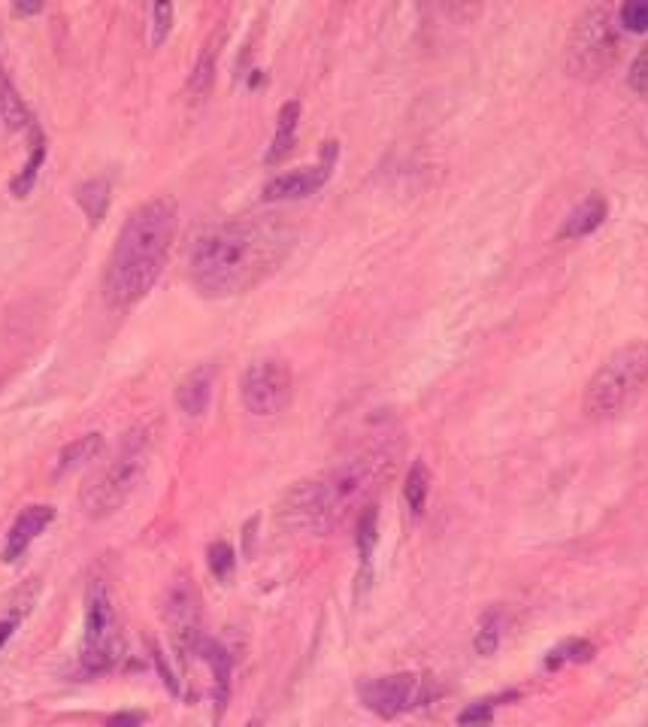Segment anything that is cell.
I'll list each match as a JSON object with an SVG mask.
<instances>
[{"label":"cell","instance_id":"9c48e42d","mask_svg":"<svg viewBox=\"0 0 648 727\" xmlns=\"http://www.w3.org/2000/svg\"><path fill=\"white\" fill-rule=\"evenodd\" d=\"M161 615H164V625L173 637V646L179 652V658L191 655L200 649L203 643V631H200V594L197 588L191 585L188 576H179L167 594H164V606H161Z\"/></svg>","mask_w":648,"mask_h":727},{"label":"cell","instance_id":"1f68e13d","mask_svg":"<svg viewBox=\"0 0 648 727\" xmlns=\"http://www.w3.org/2000/svg\"><path fill=\"white\" fill-rule=\"evenodd\" d=\"M140 724H143V712H122L106 721V727H140Z\"/></svg>","mask_w":648,"mask_h":727},{"label":"cell","instance_id":"30bf717a","mask_svg":"<svg viewBox=\"0 0 648 727\" xmlns=\"http://www.w3.org/2000/svg\"><path fill=\"white\" fill-rule=\"evenodd\" d=\"M427 685L424 679L412 673H397V676H382L370 679L361 685V703L376 712L379 718H397L400 712H409L427 700Z\"/></svg>","mask_w":648,"mask_h":727},{"label":"cell","instance_id":"5b68a950","mask_svg":"<svg viewBox=\"0 0 648 727\" xmlns=\"http://www.w3.org/2000/svg\"><path fill=\"white\" fill-rule=\"evenodd\" d=\"M648 385V343H630L609 355L585 388V412L591 419L621 412Z\"/></svg>","mask_w":648,"mask_h":727},{"label":"cell","instance_id":"ffe728a7","mask_svg":"<svg viewBox=\"0 0 648 727\" xmlns=\"http://www.w3.org/2000/svg\"><path fill=\"white\" fill-rule=\"evenodd\" d=\"M427 494H430V470H427L424 461H415L406 473V482H403V500L412 509V515L424 512Z\"/></svg>","mask_w":648,"mask_h":727},{"label":"cell","instance_id":"d4e9b609","mask_svg":"<svg viewBox=\"0 0 648 727\" xmlns=\"http://www.w3.org/2000/svg\"><path fill=\"white\" fill-rule=\"evenodd\" d=\"M206 561H209V573L219 579V582H228L234 576V567H237V558H234V549L228 543H212L206 549Z\"/></svg>","mask_w":648,"mask_h":727},{"label":"cell","instance_id":"cb8c5ba5","mask_svg":"<svg viewBox=\"0 0 648 727\" xmlns=\"http://www.w3.org/2000/svg\"><path fill=\"white\" fill-rule=\"evenodd\" d=\"M591 655H594V646L588 640H567V643H561L558 649L549 652L546 667L558 670L564 664H582V661H591Z\"/></svg>","mask_w":648,"mask_h":727},{"label":"cell","instance_id":"4316f807","mask_svg":"<svg viewBox=\"0 0 648 727\" xmlns=\"http://www.w3.org/2000/svg\"><path fill=\"white\" fill-rule=\"evenodd\" d=\"M491 721H494V700L470 703V706L458 715V724H461V727H491Z\"/></svg>","mask_w":648,"mask_h":727},{"label":"cell","instance_id":"d6a6232c","mask_svg":"<svg viewBox=\"0 0 648 727\" xmlns=\"http://www.w3.org/2000/svg\"><path fill=\"white\" fill-rule=\"evenodd\" d=\"M40 10H43V4H13L16 16H37Z\"/></svg>","mask_w":648,"mask_h":727},{"label":"cell","instance_id":"2e32d148","mask_svg":"<svg viewBox=\"0 0 648 727\" xmlns=\"http://www.w3.org/2000/svg\"><path fill=\"white\" fill-rule=\"evenodd\" d=\"M297 122H300V103L297 100H288L285 107L279 110V122H276V137H273V146L267 152V164H279L291 149H294V140H297Z\"/></svg>","mask_w":648,"mask_h":727},{"label":"cell","instance_id":"836d02e7","mask_svg":"<svg viewBox=\"0 0 648 727\" xmlns=\"http://www.w3.org/2000/svg\"><path fill=\"white\" fill-rule=\"evenodd\" d=\"M246 727H261V724H258V721H249V724H246Z\"/></svg>","mask_w":648,"mask_h":727},{"label":"cell","instance_id":"7a4b0ae2","mask_svg":"<svg viewBox=\"0 0 648 727\" xmlns=\"http://www.w3.org/2000/svg\"><path fill=\"white\" fill-rule=\"evenodd\" d=\"M391 470L394 455L388 449L358 452L328 473L291 485L276 506V522L291 534H331L370 503Z\"/></svg>","mask_w":648,"mask_h":727},{"label":"cell","instance_id":"8992f818","mask_svg":"<svg viewBox=\"0 0 648 727\" xmlns=\"http://www.w3.org/2000/svg\"><path fill=\"white\" fill-rule=\"evenodd\" d=\"M125 655V637L116 618V606L106 582L94 579L85 591V640H82V667L85 673L113 670Z\"/></svg>","mask_w":648,"mask_h":727},{"label":"cell","instance_id":"83f0119b","mask_svg":"<svg viewBox=\"0 0 648 727\" xmlns=\"http://www.w3.org/2000/svg\"><path fill=\"white\" fill-rule=\"evenodd\" d=\"M173 28V4H155L152 7V46L158 49Z\"/></svg>","mask_w":648,"mask_h":727},{"label":"cell","instance_id":"5bb4252c","mask_svg":"<svg viewBox=\"0 0 648 727\" xmlns=\"http://www.w3.org/2000/svg\"><path fill=\"white\" fill-rule=\"evenodd\" d=\"M609 216V206L600 194H591L588 200H582L576 210L564 219V228H561V237L564 240H582L588 234H594Z\"/></svg>","mask_w":648,"mask_h":727},{"label":"cell","instance_id":"4dcf8cb0","mask_svg":"<svg viewBox=\"0 0 648 727\" xmlns=\"http://www.w3.org/2000/svg\"><path fill=\"white\" fill-rule=\"evenodd\" d=\"M155 652V664H158V673H161V679H164V685L173 691V694H179V682H176V676L170 673V667H167V661H164V655H161V649L155 646L152 649Z\"/></svg>","mask_w":648,"mask_h":727},{"label":"cell","instance_id":"8fae6325","mask_svg":"<svg viewBox=\"0 0 648 727\" xmlns=\"http://www.w3.org/2000/svg\"><path fill=\"white\" fill-rule=\"evenodd\" d=\"M337 158V143H324V158L315 167H300L291 173H282L276 179H270L264 185V200L267 203H279V200H303L309 194H315L324 182L331 179V167Z\"/></svg>","mask_w":648,"mask_h":727},{"label":"cell","instance_id":"484cf974","mask_svg":"<svg viewBox=\"0 0 648 727\" xmlns=\"http://www.w3.org/2000/svg\"><path fill=\"white\" fill-rule=\"evenodd\" d=\"M618 22L633 34H645L648 31V0H627L618 13Z\"/></svg>","mask_w":648,"mask_h":727},{"label":"cell","instance_id":"f1b7e54d","mask_svg":"<svg viewBox=\"0 0 648 727\" xmlns=\"http://www.w3.org/2000/svg\"><path fill=\"white\" fill-rule=\"evenodd\" d=\"M630 85L636 91H648V46L636 55V61L630 67Z\"/></svg>","mask_w":648,"mask_h":727},{"label":"cell","instance_id":"603a6c76","mask_svg":"<svg viewBox=\"0 0 648 727\" xmlns=\"http://www.w3.org/2000/svg\"><path fill=\"white\" fill-rule=\"evenodd\" d=\"M215 52H219V49H215V43H206L200 61L194 64V73H191V82H188V91H191L194 100H203L209 94V88H212V79H215Z\"/></svg>","mask_w":648,"mask_h":727},{"label":"cell","instance_id":"e0dca14e","mask_svg":"<svg viewBox=\"0 0 648 727\" xmlns=\"http://www.w3.org/2000/svg\"><path fill=\"white\" fill-rule=\"evenodd\" d=\"M100 449H103V437H100V434H85V437L73 440L70 446H64V449H61L55 473H58V476H64V473H70V470H76V467H82V464L94 461V458L100 455Z\"/></svg>","mask_w":648,"mask_h":727},{"label":"cell","instance_id":"52a82bcc","mask_svg":"<svg viewBox=\"0 0 648 727\" xmlns=\"http://www.w3.org/2000/svg\"><path fill=\"white\" fill-rule=\"evenodd\" d=\"M618 58V31L609 7L585 10L567 40V70L579 79H600Z\"/></svg>","mask_w":648,"mask_h":727},{"label":"cell","instance_id":"ba28073f","mask_svg":"<svg viewBox=\"0 0 648 727\" xmlns=\"http://www.w3.org/2000/svg\"><path fill=\"white\" fill-rule=\"evenodd\" d=\"M291 391H294V379H291L288 364L273 361V358L249 364L240 379L243 406L252 415H261V419L279 415L291 403Z\"/></svg>","mask_w":648,"mask_h":727},{"label":"cell","instance_id":"44dd1931","mask_svg":"<svg viewBox=\"0 0 648 727\" xmlns=\"http://www.w3.org/2000/svg\"><path fill=\"white\" fill-rule=\"evenodd\" d=\"M355 540H358V555H361V564H370L373 558V549H376V540H379V509L373 503H367L361 512H358V528H355Z\"/></svg>","mask_w":648,"mask_h":727},{"label":"cell","instance_id":"7402d4cb","mask_svg":"<svg viewBox=\"0 0 648 727\" xmlns=\"http://www.w3.org/2000/svg\"><path fill=\"white\" fill-rule=\"evenodd\" d=\"M43 161H46V140L37 134V140H34V152H31L28 164H25L22 173L10 182V191H13L16 197H28V194H31V188H34V182H37V176H40Z\"/></svg>","mask_w":648,"mask_h":727},{"label":"cell","instance_id":"4fadbf2b","mask_svg":"<svg viewBox=\"0 0 648 727\" xmlns=\"http://www.w3.org/2000/svg\"><path fill=\"white\" fill-rule=\"evenodd\" d=\"M212 382H215V370L212 364H200L194 367L176 388V403L185 415H191V419H200V415L206 412L209 400H212Z\"/></svg>","mask_w":648,"mask_h":727},{"label":"cell","instance_id":"d6986e66","mask_svg":"<svg viewBox=\"0 0 648 727\" xmlns=\"http://www.w3.org/2000/svg\"><path fill=\"white\" fill-rule=\"evenodd\" d=\"M76 200H79V206L85 210V216H88L91 225L103 222V216H106V203H110V182H106V179H91V182H85V185L79 188Z\"/></svg>","mask_w":648,"mask_h":727},{"label":"cell","instance_id":"277c9868","mask_svg":"<svg viewBox=\"0 0 648 727\" xmlns=\"http://www.w3.org/2000/svg\"><path fill=\"white\" fill-rule=\"evenodd\" d=\"M152 428H134L122 449L116 452V458L103 467L100 476H94L85 488H82V509L91 518H103L113 515L116 509H122L131 494L137 491L146 467H149V455H152Z\"/></svg>","mask_w":648,"mask_h":727},{"label":"cell","instance_id":"7c38bea8","mask_svg":"<svg viewBox=\"0 0 648 727\" xmlns=\"http://www.w3.org/2000/svg\"><path fill=\"white\" fill-rule=\"evenodd\" d=\"M55 522V509L46 506V503H37V506H28L19 512V518L13 522L10 534H7V543H4V561H19L31 543Z\"/></svg>","mask_w":648,"mask_h":727},{"label":"cell","instance_id":"6da1fadb","mask_svg":"<svg viewBox=\"0 0 648 727\" xmlns=\"http://www.w3.org/2000/svg\"><path fill=\"white\" fill-rule=\"evenodd\" d=\"M288 249L291 234L279 222L234 219L197 240L191 279L206 297L246 294L285 261Z\"/></svg>","mask_w":648,"mask_h":727},{"label":"cell","instance_id":"f546056e","mask_svg":"<svg viewBox=\"0 0 648 727\" xmlns=\"http://www.w3.org/2000/svg\"><path fill=\"white\" fill-rule=\"evenodd\" d=\"M22 609L19 612H13V615H4L0 618V649H4L10 640H13V634H16V628H19V621H22Z\"/></svg>","mask_w":648,"mask_h":727},{"label":"cell","instance_id":"9a60e30c","mask_svg":"<svg viewBox=\"0 0 648 727\" xmlns=\"http://www.w3.org/2000/svg\"><path fill=\"white\" fill-rule=\"evenodd\" d=\"M197 652L203 655V661L212 670V679H215V715H222L225 703H228V691H231V655L225 652V646H219L215 640H203Z\"/></svg>","mask_w":648,"mask_h":727},{"label":"cell","instance_id":"3957f363","mask_svg":"<svg viewBox=\"0 0 648 727\" xmlns=\"http://www.w3.org/2000/svg\"><path fill=\"white\" fill-rule=\"evenodd\" d=\"M179 225L173 197H152L128 216L103 273V297L113 309L134 306L158 282Z\"/></svg>","mask_w":648,"mask_h":727},{"label":"cell","instance_id":"ac0fdd59","mask_svg":"<svg viewBox=\"0 0 648 727\" xmlns=\"http://www.w3.org/2000/svg\"><path fill=\"white\" fill-rule=\"evenodd\" d=\"M503 628H506V618H503V609H488L482 618H479V628H476V637H473V649L482 655V658H491L497 649H500V640H503Z\"/></svg>","mask_w":648,"mask_h":727}]
</instances>
